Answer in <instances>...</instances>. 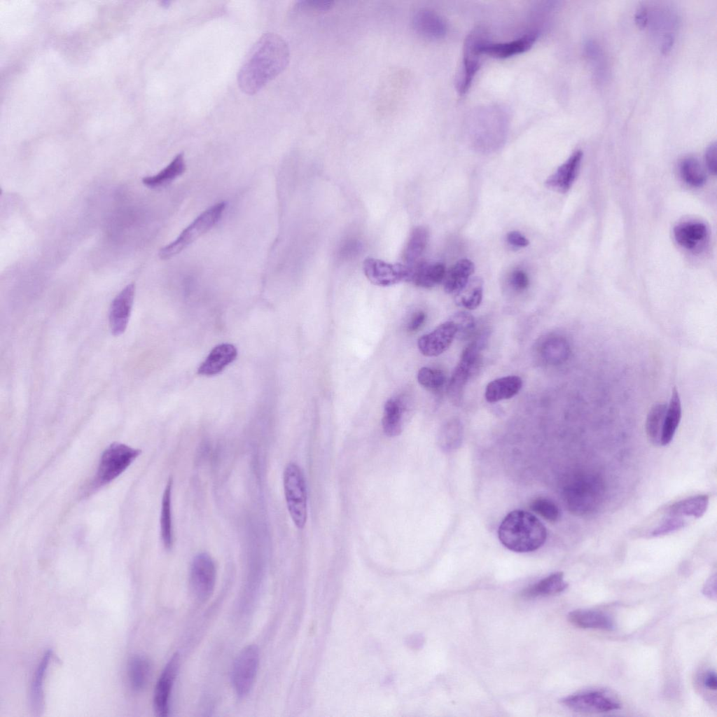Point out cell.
<instances>
[{"label":"cell","instance_id":"obj_1","mask_svg":"<svg viewBox=\"0 0 717 717\" xmlns=\"http://www.w3.org/2000/svg\"><path fill=\"white\" fill-rule=\"evenodd\" d=\"M290 50L279 35L263 34L249 51L237 74V83L246 95L260 91L288 66Z\"/></svg>","mask_w":717,"mask_h":717},{"label":"cell","instance_id":"obj_2","mask_svg":"<svg viewBox=\"0 0 717 717\" xmlns=\"http://www.w3.org/2000/svg\"><path fill=\"white\" fill-rule=\"evenodd\" d=\"M499 538L508 549L529 552L541 548L546 541L547 530L531 513L515 510L509 513L499 528Z\"/></svg>","mask_w":717,"mask_h":717},{"label":"cell","instance_id":"obj_3","mask_svg":"<svg viewBox=\"0 0 717 717\" xmlns=\"http://www.w3.org/2000/svg\"><path fill=\"white\" fill-rule=\"evenodd\" d=\"M508 116L497 106L485 107L472 117L469 132L478 146L500 143L508 129Z\"/></svg>","mask_w":717,"mask_h":717},{"label":"cell","instance_id":"obj_4","mask_svg":"<svg viewBox=\"0 0 717 717\" xmlns=\"http://www.w3.org/2000/svg\"><path fill=\"white\" fill-rule=\"evenodd\" d=\"M284 489L291 517L298 529H303L307 517V497L305 478L295 463L287 464L284 472Z\"/></svg>","mask_w":717,"mask_h":717},{"label":"cell","instance_id":"obj_5","mask_svg":"<svg viewBox=\"0 0 717 717\" xmlns=\"http://www.w3.org/2000/svg\"><path fill=\"white\" fill-rule=\"evenodd\" d=\"M225 206V203L221 202L203 211L181 232L174 242L160 249V258L165 260L178 254L204 234L219 221Z\"/></svg>","mask_w":717,"mask_h":717},{"label":"cell","instance_id":"obj_6","mask_svg":"<svg viewBox=\"0 0 717 717\" xmlns=\"http://www.w3.org/2000/svg\"><path fill=\"white\" fill-rule=\"evenodd\" d=\"M140 453V450L120 443L111 444L101 456L94 485L102 487L116 479Z\"/></svg>","mask_w":717,"mask_h":717},{"label":"cell","instance_id":"obj_7","mask_svg":"<svg viewBox=\"0 0 717 717\" xmlns=\"http://www.w3.org/2000/svg\"><path fill=\"white\" fill-rule=\"evenodd\" d=\"M259 649L256 645L244 648L235 658L231 671L233 688L239 697L251 690L259 666Z\"/></svg>","mask_w":717,"mask_h":717},{"label":"cell","instance_id":"obj_8","mask_svg":"<svg viewBox=\"0 0 717 717\" xmlns=\"http://www.w3.org/2000/svg\"><path fill=\"white\" fill-rule=\"evenodd\" d=\"M485 41V33L481 29L473 30L465 39L463 64L456 81V88L461 95L468 90L480 68V47Z\"/></svg>","mask_w":717,"mask_h":717},{"label":"cell","instance_id":"obj_9","mask_svg":"<svg viewBox=\"0 0 717 717\" xmlns=\"http://www.w3.org/2000/svg\"><path fill=\"white\" fill-rule=\"evenodd\" d=\"M568 709L580 713H598L618 710L621 704L610 692L602 690H589L578 692L561 700Z\"/></svg>","mask_w":717,"mask_h":717},{"label":"cell","instance_id":"obj_10","mask_svg":"<svg viewBox=\"0 0 717 717\" xmlns=\"http://www.w3.org/2000/svg\"><path fill=\"white\" fill-rule=\"evenodd\" d=\"M216 574L214 562L208 553L202 552L194 557L190 569V583L193 594L200 601H204L212 594Z\"/></svg>","mask_w":717,"mask_h":717},{"label":"cell","instance_id":"obj_11","mask_svg":"<svg viewBox=\"0 0 717 717\" xmlns=\"http://www.w3.org/2000/svg\"><path fill=\"white\" fill-rule=\"evenodd\" d=\"M363 271L368 279L375 285L389 286L408 281L410 269L402 263H389L374 258L363 261Z\"/></svg>","mask_w":717,"mask_h":717},{"label":"cell","instance_id":"obj_12","mask_svg":"<svg viewBox=\"0 0 717 717\" xmlns=\"http://www.w3.org/2000/svg\"><path fill=\"white\" fill-rule=\"evenodd\" d=\"M180 666V655L175 653L164 667L155 688L153 708L158 716L166 717L169 712L172 690Z\"/></svg>","mask_w":717,"mask_h":717},{"label":"cell","instance_id":"obj_13","mask_svg":"<svg viewBox=\"0 0 717 717\" xmlns=\"http://www.w3.org/2000/svg\"><path fill=\"white\" fill-rule=\"evenodd\" d=\"M457 330L454 323L449 320L436 328L433 331L422 335L417 341L419 351L425 356H437L445 351L456 337Z\"/></svg>","mask_w":717,"mask_h":717},{"label":"cell","instance_id":"obj_14","mask_svg":"<svg viewBox=\"0 0 717 717\" xmlns=\"http://www.w3.org/2000/svg\"><path fill=\"white\" fill-rule=\"evenodd\" d=\"M134 284L127 285L113 299L109 310V326L111 333L118 336L125 330L134 297Z\"/></svg>","mask_w":717,"mask_h":717},{"label":"cell","instance_id":"obj_15","mask_svg":"<svg viewBox=\"0 0 717 717\" xmlns=\"http://www.w3.org/2000/svg\"><path fill=\"white\" fill-rule=\"evenodd\" d=\"M413 30L421 37L429 40H438L447 32L444 20L435 11L428 8L417 11L412 18Z\"/></svg>","mask_w":717,"mask_h":717},{"label":"cell","instance_id":"obj_16","mask_svg":"<svg viewBox=\"0 0 717 717\" xmlns=\"http://www.w3.org/2000/svg\"><path fill=\"white\" fill-rule=\"evenodd\" d=\"M538 36V32L532 31L524 36L505 43H489L485 41L480 47L481 54L498 59H506L522 54L529 50Z\"/></svg>","mask_w":717,"mask_h":717},{"label":"cell","instance_id":"obj_17","mask_svg":"<svg viewBox=\"0 0 717 717\" xmlns=\"http://www.w3.org/2000/svg\"><path fill=\"white\" fill-rule=\"evenodd\" d=\"M583 152L577 150L561 165L545 181L547 188L559 193H566L574 182L580 167Z\"/></svg>","mask_w":717,"mask_h":717},{"label":"cell","instance_id":"obj_18","mask_svg":"<svg viewBox=\"0 0 717 717\" xmlns=\"http://www.w3.org/2000/svg\"><path fill=\"white\" fill-rule=\"evenodd\" d=\"M236 347L228 343L220 344L212 349L197 369V373L213 376L223 371L237 357Z\"/></svg>","mask_w":717,"mask_h":717},{"label":"cell","instance_id":"obj_19","mask_svg":"<svg viewBox=\"0 0 717 717\" xmlns=\"http://www.w3.org/2000/svg\"><path fill=\"white\" fill-rule=\"evenodd\" d=\"M674 237L683 248L695 251L706 242L708 238V229L702 222L685 221L675 226Z\"/></svg>","mask_w":717,"mask_h":717},{"label":"cell","instance_id":"obj_20","mask_svg":"<svg viewBox=\"0 0 717 717\" xmlns=\"http://www.w3.org/2000/svg\"><path fill=\"white\" fill-rule=\"evenodd\" d=\"M408 281L422 288H431L442 282L445 275V265L440 262L430 263L422 260L409 266Z\"/></svg>","mask_w":717,"mask_h":717},{"label":"cell","instance_id":"obj_21","mask_svg":"<svg viewBox=\"0 0 717 717\" xmlns=\"http://www.w3.org/2000/svg\"><path fill=\"white\" fill-rule=\"evenodd\" d=\"M522 379L516 375L505 376L490 382L485 389V397L489 403L511 398L521 389Z\"/></svg>","mask_w":717,"mask_h":717},{"label":"cell","instance_id":"obj_22","mask_svg":"<svg viewBox=\"0 0 717 717\" xmlns=\"http://www.w3.org/2000/svg\"><path fill=\"white\" fill-rule=\"evenodd\" d=\"M568 620L573 625L583 629L611 630L614 624L606 613L594 610L578 609L568 614Z\"/></svg>","mask_w":717,"mask_h":717},{"label":"cell","instance_id":"obj_23","mask_svg":"<svg viewBox=\"0 0 717 717\" xmlns=\"http://www.w3.org/2000/svg\"><path fill=\"white\" fill-rule=\"evenodd\" d=\"M475 271L474 263L464 258L457 261L447 272L443 279L444 289L447 293H457L468 283Z\"/></svg>","mask_w":717,"mask_h":717},{"label":"cell","instance_id":"obj_24","mask_svg":"<svg viewBox=\"0 0 717 717\" xmlns=\"http://www.w3.org/2000/svg\"><path fill=\"white\" fill-rule=\"evenodd\" d=\"M405 413V408L401 400L390 398L386 401L382 424L387 436L395 437L401 434L403 429Z\"/></svg>","mask_w":717,"mask_h":717},{"label":"cell","instance_id":"obj_25","mask_svg":"<svg viewBox=\"0 0 717 717\" xmlns=\"http://www.w3.org/2000/svg\"><path fill=\"white\" fill-rule=\"evenodd\" d=\"M429 240V231L424 226L415 228L403 251L405 265L412 266L422 260Z\"/></svg>","mask_w":717,"mask_h":717},{"label":"cell","instance_id":"obj_26","mask_svg":"<svg viewBox=\"0 0 717 717\" xmlns=\"http://www.w3.org/2000/svg\"><path fill=\"white\" fill-rule=\"evenodd\" d=\"M568 586L562 572H556L544 578L538 583L525 588L521 592L524 599H532L539 596H548L560 593Z\"/></svg>","mask_w":717,"mask_h":717},{"label":"cell","instance_id":"obj_27","mask_svg":"<svg viewBox=\"0 0 717 717\" xmlns=\"http://www.w3.org/2000/svg\"><path fill=\"white\" fill-rule=\"evenodd\" d=\"M681 417V405L678 393L672 390L669 404L667 408L662 431L660 445H667L672 440Z\"/></svg>","mask_w":717,"mask_h":717},{"label":"cell","instance_id":"obj_28","mask_svg":"<svg viewBox=\"0 0 717 717\" xmlns=\"http://www.w3.org/2000/svg\"><path fill=\"white\" fill-rule=\"evenodd\" d=\"M151 675L150 661L141 655L132 657L127 665V678L132 690L139 692L147 685Z\"/></svg>","mask_w":717,"mask_h":717},{"label":"cell","instance_id":"obj_29","mask_svg":"<svg viewBox=\"0 0 717 717\" xmlns=\"http://www.w3.org/2000/svg\"><path fill=\"white\" fill-rule=\"evenodd\" d=\"M709 498L706 494L692 496L671 504L668 508L671 516L702 517L708 508Z\"/></svg>","mask_w":717,"mask_h":717},{"label":"cell","instance_id":"obj_30","mask_svg":"<svg viewBox=\"0 0 717 717\" xmlns=\"http://www.w3.org/2000/svg\"><path fill=\"white\" fill-rule=\"evenodd\" d=\"M51 657V650H48L44 654L40 664L37 667L32 682L30 690L31 706L32 711L36 715H40L43 709L44 693L43 683Z\"/></svg>","mask_w":717,"mask_h":717},{"label":"cell","instance_id":"obj_31","mask_svg":"<svg viewBox=\"0 0 717 717\" xmlns=\"http://www.w3.org/2000/svg\"><path fill=\"white\" fill-rule=\"evenodd\" d=\"M172 479L167 482L162 499L160 515V534L163 545L167 550L173 545V528L172 519Z\"/></svg>","mask_w":717,"mask_h":717},{"label":"cell","instance_id":"obj_32","mask_svg":"<svg viewBox=\"0 0 717 717\" xmlns=\"http://www.w3.org/2000/svg\"><path fill=\"white\" fill-rule=\"evenodd\" d=\"M186 170V163L182 153L176 155L172 161L155 175L144 177L143 183L150 188H157L169 183Z\"/></svg>","mask_w":717,"mask_h":717},{"label":"cell","instance_id":"obj_33","mask_svg":"<svg viewBox=\"0 0 717 717\" xmlns=\"http://www.w3.org/2000/svg\"><path fill=\"white\" fill-rule=\"evenodd\" d=\"M483 293V281L475 277L469 279L466 286L455 296L456 303L467 309H475L481 303Z\"/></svg>","mask_w":717,"mask_h":717},{"label":"cell","instance_id":"obj_34","mask_svg":"<svg viewBox=\"0 0 717 717\" xmlns=\"http://www.w3.org/2000/svg\"><path fill=\"white\" fill-rule=\"evenodd\" d=\"M539 353L546 363L558 364L566 358L568 346L564 339L556 336L550 337L541 343Z\"/></svg>","mask_w":717,"mask_h":717},{"label":"cell","instance_id":"obj_35","mask_svg":"<svg viewBox=\"0 0 717 717\" xmlns=\"http://www.w3.org/2000/svg\"><path fill=\"white\" fill-rule=\"evenodd\" d=\"M667 405L655 404L650 410L646 422V431L648 440L654 445H660L662 427Z\"/></svg>","mask_w":717,"mask_h":717},{"label":"cell","instance_id":"obj_36","mask_svg":"<svg viewBox=\"0 0 717 717\" xmlns=\"http://www.w3.org/2000/svg\"><path fill=\"white\" fill-rule=\"evenodd\" d=\"M679 172L682 179L691 186L699 187L706 181L705 171L699 160L695 158H684L681 162Z\"/></svg>","mask_w":717,"mask_h":717},{"label":"cell","instance_id":"obj_37","mask_svg":"<svg viewBox=\"0 0 717 717\" xmlns=\"http://www.w3.org/2000/svg\"><path fill=\"white\" fill-rule=\"evenodd\" d=\"M463 436L461 422L456 419L447 421L441 428L438 441L444 450H450L460 445Z\"/></svg>","mask_w":717,"mask_h":717},{"label":"cell","instance_id":"obj_38","mask_svg":"<svg viewBox=\"0 0 717 717\" xmlns=\"http://www.w3.org/2000/svg\"><path fill=\"white\" fill-rule=\"evenodd\" d=\"M455 325L456 337L465 340L473 337L475 330V320L473 315L466 312H459L451 317Z\"/></svg>","mask_w":717,"mask_h":717},{"label":"cell","instance_id":"obj_39","mask_svg":"<svg viewBox=\"0 0 717 717\" xmlns=\"http://www.w3.org/2000/svg\"><path fill=\"white\" fill-rule=\"evenodd\" d=\"M417 380L424 388L430 391H438L443 387L445 377L441 370L422 367L417 373Z\"/></svg>","mask_w":717,"mask_h":717},{"label":"cell","instance_id":"obj_40","mask_svg":"<svg viewBox=\"0 0 717 717\" xmlns=\"http://www.w3.org/2000/svg\"><path fill=\"white\" fill-rule=\"evenodd\" d=\"M529 506L532 511L549 522H556L559 517V508L547 498H536L530 503Z\"/></svg>","mask_w":717,"mask_h":717},{"label":"cell","instance_id":"obj_41","mask_svg":"<svg viewBox=\"0 0 717 717\" xmlns=\"http://www.w3.org/2000/svg\"><path fill=\"white\" fill-rule=\"evenodd\" d=\"M685 524V521L681 517L671 516L655 528L652 531L651 534L653 536H663L683 528Z\"/></svg>","mask_w":717,"mask_h":717},{"label":"cell","instance_id":"obj_42","mask_svg":"<svg viewBox=\"0 0 717 717\" xmlns=\"http://www.w3.org/2000/svg\"><path fill=\"white\" fill-rule=\"evenodd\" d=\"M333 4L328 0H304L298 2L297 8L303 11L321 13L331 9Z\"/></svg>","mask_w":717,"mask_h":717},{"label":"cell","instance_id":"obj_43","mask_svg":"<svg viewBox=\"0 0 717 717\" xmlns=\"http://www.w3.org/2000/svg\"><path fill=\"white\" fill-rule=\"evenodd\" d=\"M510 281L512 286L517 291L525 290L529 284L527 274L521 270H515L512 273Z\"/></svg>","mask_w":717,"mask_h":717},{"label":"cell","instance_id":"obj_44","mask_svg":"<svg viewBox=\"0 0 717 717\" xmlns=\"http://www.w3.org/2000/svg\"><path fill=\"white\" fill-rule=\"evenodd\" d=\"M705 163L709 171L713 175L716 173V144H711L705 152Z\"/></svg>","mask_w":717,"mask_h":717},{"label":"cell","instance_id":"obj_45","mask_svg":"<svg viewBox=\"0 0 717 717\" xmlns=\"http://www.w3.org/2000/svg\"><path fill=\"white\" fill-rule=\"evenodd\" d=\"M508 242L516 247H525L529 245L528 239L518 231H511L507 235Z\"/></svg>","mask_w":717,"mask_h":717},{"label":"cell","instance_id":"obj_46","mask_svg":"<svg viewBox=\"0 0 717 717\" xmlns=\"http://www.w3.org/2000/svg\"><path fill=\"white\" fill-rule=\"evenodd\" d=\"M426 320V314L422 311H418L415 312L410 320L409 321L407 328L409 331H416L418 330L424 323Z\"/></svg>","mask_w":717,"mask_h":717},{"label":"cell","instance_id":"obj_47","mask_svg":"<svg viewBox=\"0 0 717 717\" xmlns=\"http://www.w3.org/2000/svg\"><path fill=\"white\" fill-rule=\"evenodd\" d=\"M702 683L709 690H716L717 688L716 672L713 671H706L703 676Z\"/></svg>","mask_w":717,"mask_h":717},{"label":"cell","instance_id":"obj_48","mask_svg":"<svg viewBox=\"0 0 717 717\" xmlns=\"http://www.w3.org/2000/svg\"><path fill=\"white\" fill-rule=\"evenodd\" d=\"M716 575H714L706 583L704 587V594L710 598H716Z\"/></svg>","mask_w":717,"mask_h":717},{"label":"cell","instance_id":"obj_49","mask_svg":"<svg viewBox=\"0 0 717 717\" xmlns=\"http://www.w3.org/2000/svg\"><path fill=\"white\" fill-rule=\"evenodd\" d=\"M635 22L640 27H643L648 22V13L645 8H640L636 12L634 16Z\"/></svg>","mask_w":717,"mask_h":717},{"label":"cell","instance_id":"obj_50","mask_svg":"<svg viewBox=\"0 0 717 717\" xmlns=\"http://www.w3.org/2000/svg\"><path fill=\"white\" fill-rule=\"evenodd\" d=\"M673 41L674 39L671 34H667L664 36L661 47L662 53H667L671 48Z\"/></svg>","mask_w":717,"mask_h":717}]
</instances>
